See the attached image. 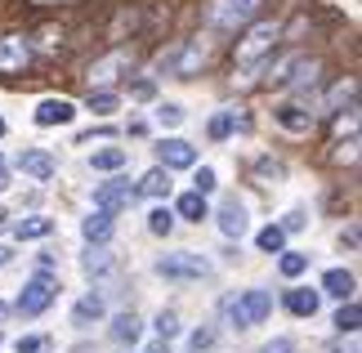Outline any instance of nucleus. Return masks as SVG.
<instances>
[{
    "mask_svg": "<svg viewBox=\"0 0 362 353\" xmlns=\"http://www.w3.org/2000/svg\"><path fill=\"white\" fill-rule=\"evenodd\" d=\"M5 313H9V308H5V304H0V318H5Z\"/></svg>",
    "mask_w": 362,
    "mask_h": 353,
    "instance_id": "46",
    "label": "nucleus"
},
{
    "mask_svg": "<svg viewBox=\"0 0 362 353\" xmlns=\"http://www.w3.org/2000/svg\"><path fill=\"white\" fill-rule=\"evenodd\" d=\"M206 134H211L215 144H219V139H228V134H233V112H215L211 125H206Z\"/></svg>",
    "mask_w": 362,
    "mask_h": 353,
    "instance_id": "34",
    "label": "nucleus"
},
{
    "mask_svg": "<svg viewBox=\"0 0 362 353\" xmlns=\"http://www.w3.org/2000/svg\"><path fill=\"white\" fill-rule=\"evenodd\" d=\"M259 353H296V345H291V340H286V335H282V340H273V345H264Z\"/></svg>",
    "mask_w": 362,
    "mask_h": 353,
    "instance_id": "41",
    "label": "nucleus"
},
{
    "mask_svg": "<svg viewBox=\"0 0 362 353\" xmlns=\"http://www.w3.org/2000/svg\"><path fill=\"white\" fill-rule=\"evenodd\" d=\"M354 287H358V282H354L349 268H331V273L322 277V291L336 295V300H354Z\"/></svg>",
    "mask_w": 362,
    "mask_h": 353,
    "instance_id": "18",
    "label": "nucleus"
},
{
    "mask_svg": "<svg viewBox=\"0 0 362 353\" xmlns=\"http://www.w3.org/2000/svg\"><path fill=\"white\" fill-rule=\"evenodd\" d=\"M331 353H358V349H354V345H349V349H344V345H336V349H331Z\"/></svg>",
    "mask_w": 362,
    "mask_h": 353,
    "instance_id": "45",
    "label": "nucleus"
},
{
    "mask_svg": "<svg viewBox=\"0 0 362 353\" xmlns=\"http://www.w3.org/2000/svg\"><path fill=\"white\" fill-rule=\"evenodd\" d=\"M175 215H179V219H192V224H202L206 215H211V210H206V197H202L197 188H192V192H184V197L175 202Z\"/></svg>",
    "mask_w": 362,
    "mask_h": 353,
    "instance_id": "21",
    "label": "nucleus"
},
{
    "mask_svg": "<svg viewBox=\"0 0 362 353\" xmlns=\"http://www.w3.org/2000/svg\"><path fill=\"white\" fill-rule=\"evenodd\" d=\"M282 45V23L277 18H250L238 40H233V67L242 72H259L264 59H273V50Z\"/></svg>",
    "mask_w": 362,
    "mask_h": 353,
    "instance_id": "1",
    "label": "nucleus"
},
{
    "mask_svg": "<svg viewBox=\"0 0 362 353\" xmlns=\"http://www.w3.org/2000/svg\"><path fill=\"white\" fill-rule=\"evenodd\" d=\"M0 134H5V121H0Z\"/></svg>",
    "mask_w": 362,
    "mask_h": 353,
    "instance_id": "47",
    "label": "nucleus"
},
{
    "mask_svg": "<svg viewBox=\"0 0 362 353\" xmlns=\"http://www.w3.org/2000/svg\"><path fill=\"white\" fill-rule=\"evenodd\" d=\"M125 161H130V152H125V148H99V152L90 157V166H94V170H107V175H112V170H121Z\"/></svg>",
    "mask_w": 362,
    "mask_h": 353,
    "instance_id": "25",
    "label": "nucleus"
},
{
    "mask_svg": "<svg viewBox=\"0 0 362 353\" xmlns=\"http://www.w3.org/2000/svg\"><path fill=\"white\" fill-rule=\"evenodd\" d=\"M246 206L238 202V197H224V202H219V233L224 237H246Z\"/></svg>",
    "mask_w": 362,
    "mask_h": 353,
    "instance_id": "11",
    "label": "nucleus"
},
{
    "mask_svg": "<svg viewBox=\"0 0 362 353\" xmlns=\"http://www.w3.org/2000/svg\"><path fill=\"white\" fill-rule=\"evenodd\" d=\"M9 188V170H5V166H0V192H5Z\"/></svg>",
    "mask_w": 362,
    "mask_h": 353,
    "instance_id": "44",
    "label": "nucleus"
},
{
    "mask_svg": "<svg viewBox=\"0 0 362 353\" xmlns=\"http://www.w3.org/2000/svg\"><path fill=\"white\" fill-rule=\"evenodd\" d=\"M59 54L63 50V32H59V27H40V32H36V45H32V54Z\"/></svg>",
    "mask_w": 362,
    "mask_h": 353,
    "instance_id": "30",
    "label": "nucleus"
},
{
    "mask_svg": "<svg viewBox=\"0 0 362 353\" xmlns=\"http://www.w3.org/2000/svg\"><path fill=\"white\" fill-rule=\"evenodd\" d=\"M144 353H170V340H157L152 349H144Z\"/></svg>",
    "mask_w": 362,
    "mask_h": 353,
    "instance_id": "42",
    "label": "nucleus"
},
{
    "mask_svg": "<svg viewBox=\"0 0 362 353\" xmlns=\"http://www.w3.org/2000/svg\"><path fill=\"white\" fill-rule=\"evenodd\" d=\"M255 246L264 250V255H277V250H286V228H282V224H269V228H259Z\"/></svg>",
    "mask_w": 362,
    "mask_h": 353,
    "instance_id": "26",
    "label": "nucleus"
},
{
    "mask_svg": "<svg viewBox=\"0 0 362 353\" xmlns=\"http://www.w3.org/2000/svg\"><path fill=\"white\" fill-rule=\"evenodd\" d=\"M228 5H238V9L246 13V18H255V13H259V5H264V0H228Z\"/></svg>",
    "mask_w": 362,
    "mask_h": 353,
    "instance_id": "40",
    "label": "nucleus"
},
{
    "mask_svg": "<svg viewBox=\"0 0 362 353\" xmlns=\"http://www.w3.org/2000/svg\"><path fill=\"white\" fill-rule=\"evenodd\" d=\"M107 313V304H103V295H86V300H76V308H72V327H94Z\"/></svg>",
    "mask_w": 362,
    "mask_h": 353,
    "instance_id": "17",
    "label": "nucleus"
},
{
    "mask_svg": "<svg viewBox=\"0 0 362 353\" xmlns=\"http://www.w3.org/2000/svg\"><path fill=\"white\" fill-rule=\"evenodd\" d=\"M354 98H358V81L354 76H344L336 90H331V98H327V112H340V108H354Z\"/></svg>",
    "mask_w": 362,
    "mask_h": 353,
    "instance_id": "27",
    "label": "nucleus"
},
{
    "mask_svg": "<svg viewBox=\"0 0 362 353\" xmlns=\"http://www.w3.org/2000/svg\"><path fill=\"white\" fill-rule=\"evenodd\" d=\"M107 268H112V255H107L103 246H90V255H86V273H90V277H103Z\"/></svg>",
    "mask_w": 362,
    "mask_h": 353,
    "instance_id": "31",
    "label": "nucleus"
},
{
    "mask_svg": "<svg viewBox=\"0 0 362 353\" xmlns=\"http://www.w3.org/2000/svg\"><path fill=\"white\" fill-rule=\"evenodd\" d=\"M18 170H23V175H32V179H40V183H45V179H54V170H59V166H54V157H49V152H45V148H27V152H23V157H18Z\"/></svg>",
    "mask_w": 362,
    "mask_h": 353,
    "instance_id": "14",
    "label": "nucleus"
},
{
    "mask_svg": "<svg viewBox=\"0 0 362 353\" xmlns=\"http://www.w3.org/2000/svg\"><path fill=\"white\" fill-rule=\"evenodd\" d=\"M112 219H117V215H107V210H94V215H90L86 224H81L86 242H90V246H107V242H112V228H117Z\"/></svg>",
    "mask_w": 362,
    "mask_h": 353,
    "instance_id": "16",
    "label": "nucleus"
},
{
    "mask_svg": "<svg viewBox=\"0 0 362 353\" xmlns=\"http://www.w3.org/2000/svg\"><path fill=\"white\" fill-rule=\"evenodd\" d=\"M277 268H282V277H300L304 268H309V255H304V250H277Z\"/></svg>",
    "mask_w": 362,
    "mask_h": 353,
    "instance_id": "28",
    "label": "nucleus"
},
{
    "mask_svg": "<svg viewBox=\"0 0 362 353\" xmlns=\"http://www.w3.org/2000/svg\"><path fill=\"white\" fill-rule=\"evenodd\" d=\"M211 345H215V331H197V335H192V353H206Z\"/></svg>",
    "mask_w": 362,
    "mask_h": 353,
    "instance_id": "38",
    "label": "nucleus"
},
{
    "mask_svg": "<svg viewBox=\"0 0 362 353\" xmlns=\"http://www.w3.org/2000/svg\"><path fill=\"white\" fill-rule=\"evenodd\" d=\"M157 273L170 282H202V277H211V260L197 255V250H175V255L157 260Z\"/></svg>",
    "mask_w": 362,
    "mask_h": 353,
    "instance_id": "3",
    "label": "nucleus"
},
{
    "mask_svg": "<svg viewBox=\"0 0 362 353\" xmlns=\"http://www.w3.org/2000/svg\"><path fill=\"white\" fill-rule=\"evenodd\" d=\"M139 335H144V322L134 313H117L112 318V340L117 345H139Z\"/></svg>",
    "mask_w": 362,
    "mask_h": 353,
    "instance_id": "20",
    "label": "nucleus"
},
{
    "mask_svg": "<svg viewBox=\"0 0 362 353\" xmlns=\"http://www.w3.org/2000/svg\"><path fill=\"white\" fill-rule=\"evenodd\" d=\"M134 183L130 179H107V183H99L94 188V210H107V215H117V210H125V206H134Z\"/></svg>",
    "mask_w": 362,
    "mask_h": 353,
    "instance_id": "7",
    "label": "nucleus"
},
{
    "mask_svg": "<svg viewBox=\"0 0 362 353\" xmlns=\"http://www.w3.org/2000/svg\"><path fill=\"white\" fill-rule=\"evenodd\" d=\"M49 233H54V219H45V215H27V219L13 224L18 242H36V237H49Z\"/></svg>",
    "mask_w": 362,
    "mask_h": 353,
    "instance_id": "19",
    "label": "nucleus"
},
{
    "mask_svg": "<svg viewBox=\"0 0 362 353\" xmlns=\"http://www.w3.org/2000/svg\"><path fill=\"white\" fill-rule=\"evenodd\" d=\"M45 349H49L45 335H23L18 340V353H45Z\"/></svg>",
    "mask_w": 362,
    "mask_h": 353,
    "instance_id": "37",
    "label": "nucleus"
},
{
    "mask_svg": "<svg viewBox=\"0 0 362 353\" xmlns=\"http://www.w3.org/2000/svg\"><path fill=\"white\" fill-rule=\"evenodd\" d=\"M0 345H5V335H0Z\"/></svg>",
    "mask_w": 362,
    "mask_h": 353,
    "instance_id": "48",
    "label": "nucleus"
},
{
    "mask_svg": "<svg viewBox=\"0 0 362 353\" xmlns=\"http://www.w3.org/2000/svg\"><path fill=\"white\" fill-rule=\"evenodd\" d=\"M269 313H273V295L269 291H242L238 300H233V308H228V322L238 331H246V327H259Z\"/></svg>",
    "mask_w": 362,
    "mask_h": 353,
    "instance_id": "4",
    "label": "nucleus"
},
{
    "mask_svg": "<svg viewBox=\"0 0 362 353\" xmlns=\"http://www.w3.org/2000/svg\"><path fill=\"white\" fill-rule=\"evenodd\" d=\"M157 152H161L165 170H188V166H197V148H192L188 139H161Z\"/></svg>",
    "mask_w": 362,
    "mask_h": 353,
    "instance_id": "9",
    "label": "nucleus"
},
{
    "mask_svg": "<svg viewBox=\"0 0 362 353\" xmlns=\"http://www.w3.org/2000/svg\"><path fill=\"white\" fill-rule=\"evenodd\" d=\"M130 67H134V50L130 45H117L112 54H103V59L90 63V86H112V81H121Z\"/></svg>",
    "mask_w": 362,
    "mask_h": 353,
    "instance_id": "6",
    "label": "nucleus"
},
{
    "mask_svg": "<svg viewBox=\"0 0 362 353\" xmlns=\"http://www.w3.org/2000/svg\"><path fill=\"white\" fill-rule=\"evenodd\" d=\"M206 63H211V50H206L202 40H184V45H179V59L170 63V72L179 81H188V76H197Z\"/></svg>",
    "mask_w": 362,
    "mask_h": 353,
    "instance_id": "8",
    "label": "nucleus"
},
{
    "mask_svg": "<svg viewBox=\"0 0 362 353\" xmlns=\"http://www.w3.org/2000/svg\"><path fill=\"white\" fill-rule=\"evenodd\" d=\"M54 300H59V277H54L49 268H36V273L27 277V287L18 291V304H13V313H18V318H40Z\"/></svg>",
    "mask_w": 362,
    "mask_h": 353,
    "instance_id": "2",
    "label": "nucleus"
},
{
    "mask_svg": "<svg viewBox=\"0 0 362 353\" xmlns=\"http://www.w3.org/2000/svg\"><path fill=\"white\" fill-rule=\"evenodd\" d=\"M192 188H197L202 197H206V192H215V170H211V166H202V170H197V179H192Z\"/></svg>",
    "mask_w": 362,
    "mask_h": 353,
    "instance_id": "36",
    "label": "nucleus"
},
{
    "mask_svg": "<svg viewBox=\"0 0 362 353\" xmlns=\"http://www.w3.org/2000/svg\"><path fill=\"white\" fill-rule=\"evenodd\" d=\"M170 228H175V210L157 206V210L148 215V233H152V237H170Z\"/></svg>",
    "mask_w": 362,
    "mask_h": 353,
    "instance_id": "29",
    "label": "nucleus"
},
{
    "mask_svg": "<svg viewBox=\"0 0 362 353\" xmlns=\"http://www.w3.org/2000/svg\"><path fill=\"white\" fill-rule=\"evenodd\" d=\"M157 121L161 125H179V121H184V108H179V103H161L157 108Z\"/></svg>",
    "mask_w": 362,
    "mask_h": 353,
    "instance_id": "35",
    "label": "nucleus"
},
{
    "mask_svg": "<svg viewBox=\"0 0 362 353\" xmlns=\"http://www.w3.org/2000/svg\"><path fill=\"white\" fill-rule=\"evenodd\" d=\"M134 192H144V197H165V192H170V170H165V166H152V170L139 179Z\"/></svg>",
    "mask_w": 362,
    "mask_h": 353,
    "instance_id": "22",
    "label": "nucleus"
},
{
    "mask_svg": "<svg viewBox=\"0 0 362 353\" xmlns=\"http://www.w3.org/2000/svg\"><path fill=\"white\" fill-rule=\"evenodd\" d=\"M206 23L219 27V32H242V27H246L250 18H246V13H242L238 5H228V0H215V5L206 9Z\"/></svg>",
    "mask_w": 362,
    "mask_h": 353,
    "instance_id": "12",
    "label": "nucleus"
},
{
    "mask_svg": "<svg viewBox=\"0 0 362 353\" xmlns=\"http://www.w3.org/2000/svg\"><path fill=\"white\" fill-rule=\"evenodd\" d=\"M117 103H121V94H117V90H107V86H90V94H86V108H90V112H99V117L117 112Z\"/></svg>",
    "mask_w": 362,
    "mask_h": 353,
    "instance_id": "23",
    "label": "nucleus"
},
{
    "mask_svg": "<svg viewBox=\"0 0 362 353\" xmlns=\"http://www.w3.org/2000/svg\"><path fill=\"white\" fill-rule=\"evenodd\" d=\"M9 260H13V250H9V246H0V268H5Z\"/></svg>",
    "mask_w": 362,
    "mask_h": 353,
    "instance_id": "43",
    "label": "nucleus"
},
{
    "mask_svg": "<svg viewBox=\"0 0 362 353\" xmlns=\"http://www.w3.org/2000/svg\"><path fill=\"white\" fill-rule=\"evenodd\" d=\"M362 327V308H358V300H340V308H336V331L340 335H354Z\"/></svg>",
    "mask_w": 362,
    "mask_h": 353,
    "instance_id": "24",
    "label": "nucleus"
},
{
    "mask_svg": "<svg viewBox=\"0 0 362 353\" xmlns=\"http://www.w3.org/2000/svg\"><path fill=\"white\" fill-rule=\"evenodd\" d=\"M179 335V313L175 308H161L157 313V340H175Z\"/></svg>",
    "mask_w": 362,
    "mask_h": 353,
    "instance_id": "32",
    "label": "nucleus"
},
{
    "mask_svg": "<svg viewBox=\"0 0 362 353\" xmlns=\"http://www.w3.org/2000/svg\"><path fill=\"white\" fill-rule=\"evenodd\" d=\"M296 63H300V54H282V59L273 63V72H269V86H286V76H291Z\"/></svg>",
    "mask_w": 362,
    "mask_h": 353,
    "instance_id": "33",
    "label": "nucleus"
},
{
    "mask_svg": "<svg viewBox=\"0 0 362 353\" xmlns=\"http://www.w3.org/2000/svg\"><path fill=\"white\" fill-rule=\"evenodd\" d=\"M32 67V36L9 32L0 36V76H23Z\"/></svg>",
    "mask_w": 362,
    "mask_h": 353,
    "instance_id": "5",
    "label": "nucleus"
},
{
    "mask_svg": "<svg viewBox=\"0 0 362 353\" xmlns=\"http://www.w3.org/2000/svg\"><path fill=\"white\" fill-rule=\"evenodd\" d=\"M282 304H286V313H296V318H313L317 304H322V291L291 287V291H282Z\"/></svg>",
    "mask_w": 362,
    "mask_h": 353,
    "instance_id": "13",
    "label": "nucleus"
},
{
    "mask_svg": "<svg viewBox=\"0 0 362 353\" xmlns=\"http://www.w3.org/2000/svg\"><path fill=\"white\" fill-rule=\"evenodd\" d=\"M72 117H76L72 98H40V103H36V125H40V130H49V125H67Z\"/></svg>",
    "mask_w": 362,
    "mask_h": 353,
    "instance_id": "10",
    "label": "nucleus"
},
{
    "mask_svg": "<svg viewBox=\"0 0 362 353\" xmlns=\"http://www.w3.org/2000/svg\"><path fill=\"white\" fill-rule=\"evenodd\" d=\"M277 125L286 134H309L313 130V112H304V103H282L277 108Z\"/></svg>",
    "mask_w": 362,
    "mask_h": 353,
    "instance_id": "15",
    "label": "nucleus"
},
{
    "mask_svg": "<svg viewBox=\"0 0 362 353\" xmlns=\"http://www.w3.org/2000/svg\"><path fill=\"white\" fill-rule=\"evenodd\" d=\"M152 94H157L152 81H134V86H130V98H152Z\"/></svg>",
    "mask_w": 362,
    "mask_h": 353,
    "instance_id": "39",
    "label": "nucleus"
}]
</instances>
